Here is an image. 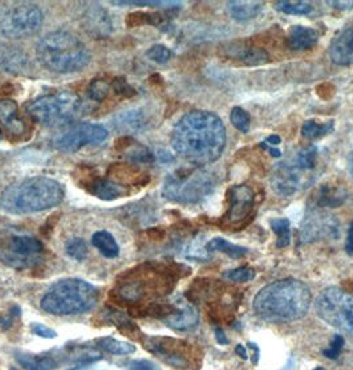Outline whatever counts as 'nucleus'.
Segmentation results:
<instances>
[{"label": "nucleus", "instance_id": "nucleus-56", "mask_svg": "<svg viewBox=\"0 0 353 370\" xmlns=\"http://www.w3.org/2000/svg\"><path fill=\"white\" fill-rule=\"evenodd\" d=\"M11 370H16V369H11Z\"/></svg>", "mask_w": 353, "mask_h": 370}, {"label": "nucleus", "instance_id": "nucleus-22", "mask_svg": "<svg viewBox=\"0 0 353 370\" xmlns=\"http://www.w3.org/2000/svg\"><path fill=\"white\" fill-rule=\"evenodd\" d=\"M263 1H255V0H234V1H228L227 7H228V12L231 15V18L237 22H248L254 18H257L262 8H263Z\"/></svg>", "mask_w": 353, "mask_h": 370}, {"label": "nucleus", "instance_id": "nucleus-19", "mask_svg": "<svg viewBox=\"0 0 353 370\" xmlns=\"http://www.w3.org/2000/svg\"><path fill=\"white\" fill-rule=\"evenodd\" d=\"M331 60L337 66H350L353 63V25L344 29L331 44Z\"/></svg>", "mask_w": 353, "mask_h": 370}, {"label": "nucleus", "instance_id": "nucleus-13", "mask_svg": "<svg viewBox=\"0 0 353 370\" xmlns=\"http://www.w3.org/2000/svg\"><path fill=\"white\" fill-rule=\"evenodd\" d=\"M340 237L339 220L328 213L313 211L304 219L300 231L303 243H313L317 240L337 239Z\"/></svg>", "mask_w": 353, "mask_h": 370}, {"label": "nucleus", "instance_id": "nucleus-27", "mask_svg": "<svg viewBox=\"0 0 353 370\" xmlns=\"http://www.w3.org/2000/svg\"><path fill=\"white\" fill-rule=\"evenodd\" d=\"M108 178L122 186H125V183L137 185L140 179H146V176L138 173L137 169L131 165H113L108 172Z\"/></svg>", "mask_w": 353, "mask_h": 370}, {"label": "nucleus", "instance_id": "nucleus-9", "mask_svg": "<svg viewBox=\"0 0 353 370\" xmlns=\"http://www.w3.org/2000/svg\"><path fill=\"white\" fill-rule=\"evenodd\" d=\"M43 244L35 237L0 231V261L16 269H27L42 261Z\"/></svg>", "mask_w": 353, "mask_h": 370}, {"label": "nucleus", "instance_id": "nucleus-16", "mask_svg": "<svg viewBox=\"0 0 353 370\" xmlns=\"http://www.w3.org/2000/svg\"><path fill=\"white\" fill-rule=\"evenodd\" d=\"M173 340L168 337H151L145 347L146 350L155 353L161 360H164L170 367H174L176 369H185L189 367V360L178 350H173Z\"/></svg>", "mask_w": 353, "mask_h": 370}, {"label": "nucleus", "instance_id": "nucleus-3", "mask_svg": "<svg viewBox=\"0 0 353 370\" xmlns=\"http://www.w3.org/2000/svg\"><path fill=\"white\" fill-rule=\"evenodd\" d=\"M64 186L49 176H32L10 185L0 196V209L10 214L38 213L59 206Z\"/></svg>", "mask_w": 353, "mask_h": 370}, {"label": "nucleus", "instance_id": "nucleus-40", "mask_svg": "<svg viewBox=\"0 0 353 370\" xmlns=\"http://www.w3.org/2000/svg\"><path fill=\"white\" fill-rule=\"evenodd\" d=\"M111 90V84L104 80H94L89 87V97L94 101H103L107 98Z\"/></svg>", "mask_w": 353, "mask_h": 370}, {"label": "nucleus", "instance_id": "nucleus-32", "mask_svg": "<svg viewBox=\"0 0 353 370\" xmlns=\"http://www.w3.org/2000/svg\"><path fill=\"white\" fill-rule=\"evenodd\" d=\"M275 7L278 11L287 14V15H307L312 11V5L309 1H287V0H280L275 3Z\"/></svg>", "mask_w": 353, "mask_h": 370}, {"label": "nucleus", "instance_id": "nucleus-51", "mask_svg": "<svg viewBox=\"0 0 353 370\" xmlns=\"http://www.w3.org/2000/svg\"><path fill=\"white\" fill-rule=\"evenodd\" d=\"M235 353L242 358L243 361L248 360V354H247V348H244L242 344H238L235 348Z\"/></svg>", "mask_w": 353, "mask_h": 370}, {"label": "nucleus", "instance_id": "nucleus-18", "mask_svg": "<svg viewBox=\"0 0 353 370\" xmlns=\"http://www.w3.org/2000/svg\"><path fill=\"white\" fill-rule=\"evenodd\" d=\"M83 24L87 28V32L94 38H107L113 29L109 15L97 4L86 11Z\"/></svg>", "mask_w": 353, "mask_h": 370}, {"label": "nucleus", "instance_id": "nucleus-38", "mask_svg": "<svg viewBox=\"0 0 353 370\" xmlns=\"http://www.w3.org/2000/svg\"><path fill=\"white\" fill-rule=\"evenodd\" d=\"M230 121L238 131H241L242 133H247L250 129V124H251L250 114L239 107H235L234 109L231 110Z\"/></svg>", "mask_w": 353, "mask_h": 370}, {"label": "nucleus", "instance_id": "nucleus-25", "mask_svg": "<svg viewBox=\"0 0 353 370\" xmlns=\"http://www.w3.org/2000/svg\"><path fill=\"white\" fill-rule=\"evenodd\" d=\"M319 35L315 29L303 27V25H296L291 28L289 32V48L293 51H304L312 48L315 44L317 43Z\"/></svg>", "mask_w": 353, "mask_h": 370}, {"label": "nucleus", "instance_id": "nucleus-48", "mask_svg": "<svg viewBox=\"0 0 353 370\" xmlns=\"http://www.w3.org/2000/svg\"><path fill=\"white\" fill-rule=\"evenodd\" d=\"M214 333H215V340H217V343L220 344V345H228V340H227V337H226V333L223 332V329L220 327L215 328L214 329Z\"/></svg>", "mask_w": 353, "mask_h": 370}, {"label": "nucleus", "instance_id": "nucleus-47", "mask_svg": "<svg viewBox=\"0 0 353 370\" xmlns=\"http://www.w3.org/2000/svg\"><path fill=\"white\" fill-rule=\"evenodd\" d=\"M328 4L332 7H336L337 10H352L353 0L347 1V0H340V1H328Z\"/></svg>", "mask_w": 353, "mask_h": 370}, {"label": "nucleus", "instance_id": "nucleus-14", "mask_svg": "<svg viewBox=\"0 0 353 370\" xmlns=\"http://www.w3.org/2000/svg\"><path fill=\"white\" fill-rule=\"evenodd\" d=\"M166 327L179 332H187L198 326L199 313L197 308L187 300L178 298L172 304L162 306L159 317Z\"/></svg>", "mask_w": 353, "mask_h": 370}, {"label": "nucleus", "instance_id": "nucleus-46", "mask_svg": "<svg viewBox=\"0 0 353 370\" xmlns=\"http://www.w3.org/2000/svg\"><path fill=\"white\" fill-rule=\"evenodd\" d=\"M246 348L251 350V353H252V357H251L252 358V364L257 365L259 362V358H261V349H259V345L255 344V343H247Z\"/></svg>", "mask_w": 353, "mask_h": 370}, {"label": "nucleus", "instance_id": "nucleus-23", "mask_svg": "<svg viewBox=\"0 0 353 370\" xmlns=\"http://www.w3.org/2000/svg\"><path fill=\"white\" fill-rule=\"evenodd\" d=\"M15 358L27 370H53L57 368V361L47 354H35L16 350Z\"/></svg>", "mask_w": 353, "mask_h": 370}, {"label": "nucleus", "instance_id": "nucleus-4", "mask_svg": "<svg viewBox=\"0 0 353 370\" xmlns=\"http://www.w3.org/2000/svg\"><path fill=\"white\" fill-rule=\"evenodd\" d=\"M39 63L53 73H73L81 70L90 62L88 47L76 35L66 31H55L36 45Z\"/></svg>", "mask_w": 353, "mask_h": 370}, {"label": "nucleus", "instance_id": "nucleus-42", "mask_svg": "<svg viewBox=\"0 0 353 370\" xmlns=\"http://www.w3.org/2000/svg\"><path fill=\"white\" fill-rule=\"evenodd\" d=\"M113 5H133V7H176L179 1H112Z\"/></svg>", "mask_w": 353, "mask_h": 370}, {"label": "nucleus", "instance_id": "nucleus-29", "mask_svg": "<svg viewBox=\"0 0 353 370\" xmlns=\"http://www.w3.org/2000/svg\"><path fill=\"white\" fill-rule=\"evenodd\" d=\"M96 345L114 356H129L135 352V347L131 343L116 340L113 337H100L96 341Z\"/></svg>", "mask_w": 353, "mask_h": 370}, {"label": "nucleus", "instance_id": "nucleus-8", "mask_svg": "<svg viewBox=\"0 0 353 370\" xmlns=\"http://www.w3.org/2000/svg\"><path fill=\"white\" fill-rule=\"evenodd\" d=\"M317 316L353 340V295L339 288L323 289L315 302Z\"/></svg>", "mask_w": 353, "mask_h": 370}, {"label": "nucleus", "instance_id": "nucleus-6", "mask_svg": "<svg viewBox=\"0 0 353 370\" xmlns=\"http://www.w3.org/2000/svg\"><path fill=\"white\" fill-rule=\"evenodd\" d=\"M217 183V175L209 170L182 169L166 178L162 196L178 203H199L215 190Z\"/></svg>", "mask_w": 353, "mask_h": 370}, {"label": "nucleus", "instance_id": "nucleus-44", "mask_svg": "<svg viewBox=\"0 0 353 370\" xmlns=\"http://www.w3.org/2000/svg\"><path fill=\"white\" fill-rule=\"evenodd\" d=\"M31 330L42 337V339H47V340H51V339H56L57 337V332L52 328L47 327L44 324H40V323H32L31 324Z\"/></svg>", "mask_w": 353, "mask_h": 370}, {"label": "nucleus", "instance_id": "nucleus-45", "mask_svg": "<svg viewBox=\"0 0 353 370\" xmlns=\"http://www.w3.org/2000/svg\"><path fill=\"white\" fill-rule=\"evenodd\" d=\"M129 370H159L158 369V365L155 364L153 361H149V360H134L131 367H129Z\"/></svg>", "mask_w": 353, "mask_h": 370}, {"label": "nucleus", "instance_id": "nucleus-55", "mask_svg": "<svg viewBox=\"0 0 353 370\" xmlns=\"http://www.w3.org/2000/svg\"><path fill=\"white\" fill-rule=\"evenodd\" d=\"M0 135H1V133H0Z\"/></svg>", "mask_w": 353, "mask_h": 370}, {"label": "nucleus", "instance_id": "nucleus-15", "mask_svg": "<svg viewBox=\"0 0 353 370\" xmlns=\"http://www.w3.org/2000/svg\"><path fill=\"white\" fill-rule=\"evenodd\" d=\"M227 198H228V210L226 214V222L230 224H238L241 222H244L254 209L255 203L254 191L244 185H238L230 189Z\"/></svg>", "mask_w": 353, "mask_h": 370}, {"label": "nucleus", "instance_id": "nucleus-17", "mask_svg": "<svg viewBox=\"0 0 353 370\" xmlns=\"http://www.w3.org/2000/svg\"><path fill=\"white\" fill-rule=\"evenodd\" d=\"M29 68V59L19 47L0 44V70L21 75Z\"/></svg>", "mask_w": 353, "mask_h": 370}, {"label": "nucleus", "instance_id": "nucleus-49", "mask_svg": "<svg viewBox=\"0 0 353 370\" xmlns=\"http://www.w3.org/2000/svg\"><path fill=\"white\" fill-rule=\"evenodd\" d=\"M345 251L348 255H353V222L350 226L348 238H347V243H345Z\"/></svg>", "mask_w": 353, "mask_h": 370}, {"label": "nucleus", "instance_id": "nucleus-12", "mask_svg": "<svg viewBox=\"0 0 353 370\" xmlns=\"http://www.w3.org/2000/svg\"><path fill=\"white\" fill-rule=\"evenodd\" d=\"M312 172L302 168L295 158L279 163L271 174V186L279 196H289L303 190L312 181Z\"/></svg>", "mask_w": 353, "mask_h": 370}, {"label": "nucleus", "instance_id": "nucleus-52", "mask_svg": "<svg viewBox=\"0 0 353 370\" xmlns=\"http://www.w3.org/2000/svg\"><path fill=\"white\" fill-rule=\"evenodd\" d=\"M268 150V153L274 157V158H280L282 157V152L278 149V148H272V146H268V148H265Z\"/></svg>", "mask_w": 353, "mask_h": 370}, {"label": "nucleus", "instance_id": "nucleus-20", "mask_svg": "<svg viewBox=\"0 0 353 370\" xmlns=\"http://www.w3.org/2000/svg\"><path fill=\"white\" fill-rule=\"evenodd\" d=\"M86 189H88L92 194L103 200H113L117 198L127 196L128 189L109 178H92L86 179Z\"/></svg>", "mask_w": 353, "mask_h": 370}, {"label": "nucleus", "instance_id": "nucleus-35", "mask_svg": "<svg viewBox=\"0 0 353 370\" xmlns=\"http://www.w3.org/2000/svg\"><path fill=\"white\" fill-rule=\"evenodd\" d=\"M66 254L69 258L77 261H83L88 255V246L81 238H73L66 243Z\"/></svg>", "mask_w": 353, "mask_h": 370}, {"label": "nucleus", "instance_id": "nucleus-39", "mask_svg": "<svg viewBox=\"0 0 353 370\" xmlns=\"http://www.w3.org/2000/svg\"><path fill=\"white\" fill-rule=\"evenodd\" d=\"M105 319L108 320V323H111L113 326L120 328V329H134L135 326L133 323L132 320L122 312L120 310H108L105 313Z\"/></svg>", "mask_w": 353, "mask_h": 370}, {"label": "nucleus", "instance_id": "nucleus-21", "mask_svg": "<svg viewBox=\"0 0 353 370\" xmlns=\"http://www.w3.org/2000/svg\"><path fill=\"white\" fill-rule=\"evenodd\" d=\"M0 124L12 135L21 137L25 133V124L15 101L0 100Z\"/></svg>", "mask_w": 353, "mask_h": 370}, {"label": "nucleus", "instance_id": "nucleus-26", "mask_svg": "<svg viewBox=\"0 0 353 370\" xmlns=\"http://www.w3.org/2000/svg\"><path fill=\"white\" fill-rule=\"evenodd\" d=\"M206 251L210 254L223 252L224 255L230 256L231 259H241L248 254V250L246 247L233 244L231 241L223 239V238H214V239L210 240L206 244Z\"/></svg>", "mask_w": 353, "mask_h": 370}, {"label": "nucleus", "instance_id": "nucleus-50", "mask_svg": "<svg viewBox=\"0 0 353 370\" xmlns=\"http://www.w3.org/2000/svg\"><path fill=\"white\" fill-rule=\"evenodd\" d=\"M282 142V138L279 137V135H270V137H267L265 138V145H268V146H276V145H279Z\"/></svg>", "mask_w": 353, "mask_h": 370}, {"label": "nucleus", "instance_id": "nucleus-37", "mask_svg": "<svg viewBox=\"0 0 353 370\" xmlns=\"http://www.w3.org/2000/svg\"><path fill=\"white\" fill-rule=\"evenodd\" d=\"M293 158L302 168H304L309 172H313L316 166V159H317V149L315 146H309L306 149L299 150Z\"/></svg>", "mask_w": 353, "mask_h": 370}, {"label": "nucleus", "instance_id": "nucleus-31", "mask_svg": "<svg viewBox=\"0 0 353 370\" xmlns=\"http://www.w3.org/2000/svg\"><path fill=\"white\" fill-rule=\"evenodd\" d=\"M237 57L248 66H257V64H265L268 62V55L265 49L255 48V47H244L238 51Z\"/></svg>", "mask_w": 353, "mask_h": 370}, {"label": "nucleus", "instance_id": "nucleus-10", "mask_svg": "<svg viewBox=\"0 0 353 370\" xmlns=\"http://www.w3.org/2000/svg\"><path fill=\"white\" fill-rule=\"evenodd\" d=\"M44 15L32 3H19L8 8L0 19V32L8 39H24L35 35L43 25Z\"/></svg>", "mask_w": 353, "mask_h": 370}, {"label": "nucleus", "instance_id": "nucleus-2", "mask_svg": "<svg viewBox=\"0 0 353 370\" xmlns=\"http://www.w3.org/2000/svg\"><path fill=\"white\" fill-rule=\"evenodd\" d=\"M309 287L296 279H283L263 287L254 298L255 313L267 323L288 324L303 319L311 306Z\"/></svg>", "mask_w": 353, "mask_h": 370}, {"label": "nucleus", "instance_id": "nucleus-54", "mask_svg": "<svg viewBox=\"0 0 353 370\" xmlns=\"http://www.w3.org/2000/svg\"><path fill=\"white\" fill-rule=\"evenodd\" d=\"M315 370H326L324 368H316Z\"/></svg>", "mask_w": 353, "mask_h": 370}, {"label": "nucleus", "instance_id": "nucleus-28", "mask_svg": "<svg viewBox=\"0 0 353 370\" xmlns=\"http://www.w3.org/2000/svg\"><path fill=\"white\" fill-rule=\"evenodd\" d=\"M92 243L105 258L113 259V258H117L120 254V247L117 241L108 231L94 233V235L92 237Z\"/></svg>", "mask_w": 353, "mask_h": 370}, {"label": "nucleus", "instance_id": "nucleus-43", "mask_svg": "<svg viewBox=\"0 0 353 370\" xmlns=\"http://www.w3.org/2000/svg\"><path fill=\"white\" fill-rule=\"evenodd\" d=\"M344 344H345V340L341 334H336L333 336L332 339L331 344H330V348L326 349L323 352V354L330 358V360H337L343 352V348H344Z\"/></svg>", "mask_w": 353, "mask_h": 370}, {"label": "nucleus", "instance_id": "nucleus-1", "mask_svg": "<svg viewBox=\"0 0 353 370\" xmlns=\"http://www.w3.org/2000/svg\"><path fill=\"white\" fill-rule=\"evenodd\" d=\"M172 146L181 158L193 165H210L226 148L224 125L217 114L210 111L186 113L172 131Z\"/></svg>", "mask_w": 353, "mask_h": 370}, {"label": "nucleus", "instance_id": "nucleus-41", "mask_svg": "<svg viewBox=\"0 0 353 370\" xmlns=\"http://www.w3.org/2000/svg\"><path fill=\"white\" fill-rule=\"evenodd\" d=\"M172 51L169 48H166L165 45H153L148 52H146V56L153 60L155 63H159V64H164L166 62H169L172 59Z\"/></svg>", "mask_w": 353, "mask_h": 370}, {"label": "nucleus", "instance_id": "nucleus-53", "mask_svg": "<svg viewBox=\"0 0 353 370\" xmlns=\"http://www.w3.org/2000/svg\"><path fill=\"white\" fill-rule=\"evenodd\" d=\"M348 168H350V172L353 176V153L350 155V159H348Z\"/></svg>", "mask_w": 353, "mask_h": 370}, {"label": "nucleus", "instance_id": "nucleus-7", "mask_svg": "<svg viewBox=\"0 0 353 370\" xmlns=\"http://www.w3.org/2000/svg\"><path fill=\"white\" fill-rule=\"evenodd\" d=\"M81 100L72 92L43 96L27 107V113L44 127H66L80 117Z\"/></svg>", "mask_w": 353, "mask_h": 370}, {"label": "nucleus", "instance_id": "nucleus-11", "mask_svg": "<svg viewBox=\"0 0 353 370\" xmlns=\"http://www.w3.org/2000/svg\"><path fill=\"white\" fill-rule=\"evenodd\" d=\"M108 138V131L99 124H80L56 134L52 146L60 152H77L88 145H99Z\"/></svg>", "mask_w": 353, "mask_h": 370}, {"label": "nucleus", "instance_id": "nucleus-5", "mask_svg": "<svg viewBox=\"0 0 353 370\" xmlns=\"http://www.w3.org/2000/svg\"><path fill=\"white\" fill-rule=\"evenodd\" d=\"M100 292L83 279H63L52 284L40 300L47 313L56 316L80 315L92 310L99 303Z\"/></svg>", "mask_w": 353, "mask_h": 370}, {"label": "nucleus", "instance_id": "nucleus-24", "mask_svg": "<svg viewBox=\"0 0 353 370\" xmlns=\"http://www.w3.org/2000/svg\"><path fill=\"white\" fill-rule=\"evenodd\" d=\"M114 124L120 131H140L146 128L148 118L142 109H129L120 113L116 117Z\"/></svg>", "mask_w": 353, "mask_h": 370}, {"label": "nucleus", "instance_id": "nucleus-36", "mask_svg": "<svg viewBox=\"0 0 353 370\" xmlns=\"http://www.w3.org/2000/svg\"><path fill=\"white\" fill-rule=\"evenodd\" d=\"M223 275L224 278H227L228 280L234 283H247L255 278V271L251 267L244 265V267H238L234 269H228Z\"/></svg>", "mask_w": 353, "mask_h": 370}, {"label": "nucleus", "instance_id": "nucleus-30", "mask_svg": "<svg viewBox=\"0 0 353 370\" xmlns=\"http://www.w3.org/2000/svg\"><path fill=\"white\" fill-rule=\"evenodd\" d=\"M347 198V193L344 189H336L332 186H324L320 189V196H319V207H337L344 203Z\"/></svg>", "mask_w": 353, "mask_h": 370}, {"label": "nucleus", "instance_id": "nucleus-34", "mask_svg": "<svg viewBox=\"0 0 353 370\" xmlns=\"http://www.w3.org/2000/svg\"><path fill=\"white\" fill-rule=\"evenodd\" d=\"M331 131H333V122L332 121L327 122V124H319V122L311 120V121H307L302 128L303 137L311 138V140L324 137V135L330 134Z\"/></svg>", "mask_w": 353, "mask_h": 370}, {"label": "nucleus", "instance_id": "nucleus-33", "mask_svg": "<svg viewBox=\"0 0 353 370\" xmlns=\"http://www.w3.org/2000/svg\"><path fill=\"white\" fill-rule=\"evenodd\" d=\"M271 228L276 234L278 240L276 246L279 248L287 247L291 240V234H289V220L286 218L272 219L271 220Z\"/></svg>", "mask_w": 353, "mask_h": 370}]
</instances>
